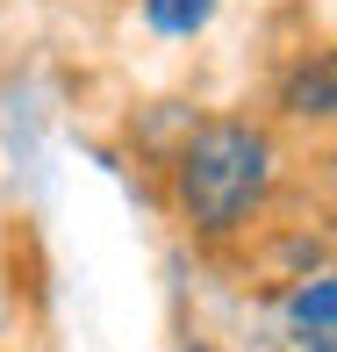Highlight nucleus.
<instances>
[{"mask_svg": "<svg viewBox=\"0 0 337 352\" xmlns=\"http://www.w3.org/2000/svg\"><path fill=\"white\" fill-rule=\"evenodd\" d=\"M172 187H180V209L194 216V230L230 237L272 187V137L251 122H201L180 151Z\"/></svg>", "mask_w": 337, "mask_h": 352, "instance_id": "f257e3e1", "label": "nucleus"}, {"mask_svg": "<svg viewBox=\"0 0 337 352\" xmlns=\"http://www.w3.org/2000/svg\"><path fill=\"white\" fill-rule=\"evenodd\" d=\"M287 331H294L301 352H337V287H330V274L301 280L287 295Z\"/></svg>", "mask_w": 337, "mask_h": 352, "instance_id": "f03ea898", "label": "nucleus"}, {"mask_svg": "<svg viewBox=\"0 0 337 352\" xmlns=\"http://www.w3.org/2000/svg\"><path fill=\"white\" fill-rule=\"evenodd\" d=\"M287 116H309V122H330V58L301 65L287 79Z\"/></svg>", "mask_w": 337, "mask_h": 352, "instance_id": "7ed1b4c3", "label": "nucleus"}, {"mask_svg": "<svg viewBox=\"0 0 337 352\" xmlns=\"http://www.w3.org/2000/svg\"><path fill=\"white\" fill-rule=\"evenodd\" d=\"M143 14H151V29H165V36H194V29H208L216 0H143Z\"/></svg>", "mask_w": 337, "mask_h": 352, "instance_id": "20e7f679", "label": "nucleus"}, {"mask_svg": "<svg viewBox=\"0 0 337 352\" xmlns=\"http://www.w3.org/2000/svg\"><path fill=\"white\" fill-rule=\"evenodd\" d=\"M187 352H208V345H187Z\"/></svg>", "mask_w": 337, "mask_h": 352, "instance_id": "39448f33", "label": "nucleus"}]
</instances>
